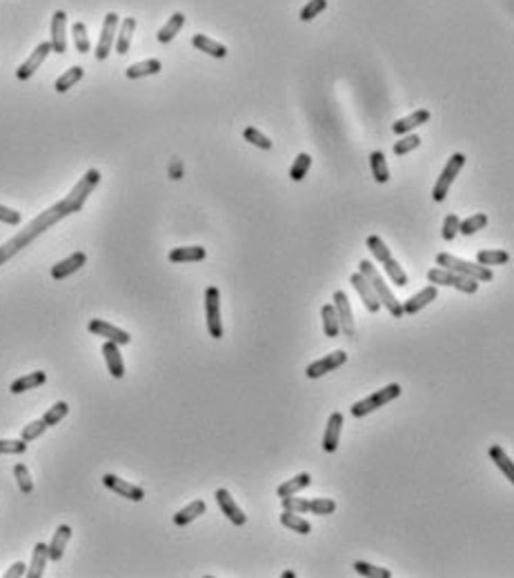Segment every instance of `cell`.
Wrapping results in <instances>:
<instances>
[{"instance_id": "9f6ffc18", "label": "cell", "mask_w": 514, "mask_h": 578, "mask_svg": "<svg viewBox=\"0 0 514 578\" xmlns=\"http://www.w3.org/2000/svg\"><path fill=\"white\" fill-rule=\"evenodd\" d=\"M181 176H183V163H181L179 158H174L172 165H170V178H174V181H181Z\"/></svg>"}, {"instance_id": "277c9868", "label": "cell", "mask_w": 514, "mask_h": 578, "mask_svg": "<svg viewBox=\"0 0 514 578\" xmlns=\"http://www.w3.org/2000/svg\"><path fill=\"white\" fill-rule=\"evenodd\" d=\"M368 249L383 263V269H386V274L390 276V280L394 282L396 287H405V285H407L410 278H407L405 269L401 267V265H399L394 258H392L388 245L383 243L381 236H370V238H368Z\"/></svg>"}, {"instance_id": "7bdbcfd3", "label": "cell", "mask_w": 514, "mask_h": 578, "mask_svg": "<svg viewBox=\"0 0 514 578\" xmlns=\"http://www.w3.org/2000/svg\"><path fill=\"white\" fill-rule=\"evenodd\" d=\"M354 572L361 574V576H368V578H390L392 576V572L386 570V567L372 565V563H366V561L354 563Z\"/></svg>"}, {"instance_id": "f35d334b", "label": "cell", "mask_w": 514, "mask_h": 578, "mask_svg": "<svg viewBox=\"0 0 514 578\" xmlns=\"http://www.w3.org/2000/svg\"><path fill=\"white\" fill-rule=\"evenodd\" d=\"M310 167H312V156L303 151V154H298L294 158L292 167H289V178H292L294 183H301L303 178L307 176V172H310Z\"/></svg>"}, {"instance_id": "ba28073f", "label": "cell", "mask_w": 514, "mask_h": 578, "mask_svg": "<svg viewBox=\"0 0 514 578\" xmlns=\"http://www.w3.org/2000/svg\"><path fill=\"white\" fill-rule=\"evenodd\" d=\"M205 320L212 338H223V320H221V291L219 287L205 289Z\"/></svg>"}, {"instance_id": "1f68e13d", "label": "cell", "mask_w": 514, "mask_h": 578, "mask_svg": "<svg viewBox=\"0 0 514 578\" xmlns=\"http://www.w3.org/2000/svg\"><path fill=\"white\" fill-rule=\"evenodd\" d=\"M488 454H490V458L497 463V467L508 476V482H514V463H512V458L508 456V454L503 452L501 445H490Z\"/></svg>"}, {"instance_id": "8992f818", "label": "cell", "mask_w": 514, "mask_h": 578, "mask_svg": "<svg viewBox=\"0 0 514 578\" xmlns=\"http://www.w3.org/2000/svg\"><path fill=\"white\" fill-rule=\"evenodd\" d=\"M427 280H429V285L454 287V289H459L463 293H476V291H479V282H476L474 278L461 276V274L443 269V267H432V269H429L427 271Z\"/></svg>"}, {"instance_id": "f6af8a7d", "label": "cell", "mask_w": 514, "mask_h": 578, "mask_svg": "<svg viewBox=\"0 0 514 578\" xmlns=\"http://www.w3.org/2000/svg\"><path fill=\"white\" fill-rule=\"evenodd\" d=\"M243 138H245L249 145H254V147H258V149H265V151H269V149L274 147L272 140H269V138L263 134V131H258L256 127H247L245 131H243Z\"/></svg>"}, {"instance_id": "8fae6325", "label": "cell", "mask_w": 514, "mask_h": 578, "mask_svg": "<svg viewBox=\"0 0 514 578\" xmlns=\"http://www.w3.org/2000/svg\"><path fill=\"white\" fill-rule=\"evenodd\" d=\"M102 485H105L107 489H111L118 496H123L127 500H134V503H140V500L145 498V489L143 487H138V485H134V482H127L123 478H118V476H114V474H105V476H102Z\"/></svg>"}, {"instance_id": "836d02e7", "label": "cell", "mask_w": 514, "mask_h": 578, "mask_svg": "<svg viewBox=\"0 0 514 578\" xmlns=\"http://www.w3.org/2000/svg\"><path fill=\"white\" fill-rule=\"evenodd\" d=\"M47 381V374L45 372H32L27 376H21L18 381L12 383V394H23V392H30L34 387H41Z\"/></svg>"}, {"instance_id": "7dc6e473", "label": "cell", "mask_w": 514, "mask_h": 578, "mask_svg": "<svg viewBox=\"0 0 514 578\" xmlns=\"http://www.w3.org/2000/svg\"><path fill=\"white\" fill-rule=\"evenodd\" d=\"M327 9V0H310L303 9H301V21L310 23L312 18H316L319 14H323Z\"/></svg>"}, {"instance_id": "681fc988", "label": "cell", "mask_w": 514, "mask_h": 578, "mask_svg": "<svg viewBox=\"0 0 514 578\" xmlns=\"http://www.w3.org/2000/svg\"><path fill=\"white\" fill-rule=\"evenodd\" d=\"M336 509V503L332 498H314L310 500V511L316 516H327V514H332V511Z\"/></svg>"}, {"instance_id": "ac0fdd59", "label": "cell", "mask_w": 514, "mask_h": 578, "mask_svg": "<svg viewBox=\"0 0 514 578\" xmlns=\"http://www.w3.org/2000/svg\"><path fill=\"white\" fill-rule=\"evenodd\" d=\"M85 263H87V254L85 252H74L65 260L54 265V267H52V278H56V280L67 278V276H71V274H76Z\"/></svg>"}, {"instance_id": "4fadbf2b", "label": "cell", "mask_w": 514, "mask_h": 578, "mask_svg": "<svg viewBox=\"0 0 514 578\" xmlns=\"http://www.w3.org/2000/svg\"><path fill=\"white\" fill-rule=\"evenodd\" d=\"M348 363V354L343 352V349H336V352L323 356L321 361H314L310 367L305 369V376L307 378H321L325 374L334 372V369H339L341 365Z\"/></svg>"}, {"instance_id": "f546056e", "label": "cell", "mask_w": 514, "mask_h": 578, "mask_svg": "<svg viewBox=\"0 0 514 578\" xmlns=\"http://www.w3.org/2000/svg\"><path fill=\"white\" fill-rule=\"evenodd\" d=\"M208 252L201 245H192V247H176L170 252V260L172 263H199L203 260Z\"/></svg>"}, {"instance_id": "6da1fadb", "label": "cell", "mask_w": 514, "mask_h": 578, "mask_svg": "<svg viewBox=\"0 0 514 578\" xmlns=\"http://www.w3.org/2000/svg\"><path fill=\"white\" fill-rule=\"evenodd\" d=\"M98 183H100L98 169H87L85 176L74 185V189L63 198V201H58L52 207H47V210L36 216L30 225H25L23 230L14 236V238H9L7 243L0 245V267H3L7 260H12L21 249H25L27 245H32L38 236H43L49 227H54L56 223H60L63 218H67L71 214H78Z\"/></svg>"}, {"instance_id": "52a82bcc", "label": "cell", "mask_w": 514, "mask_h": 578, "mask_svg": "<svg viewBox=\"0 0 514 578\" xmlns=\"http://www.w3.org/2000/svg\"><path fill=\"white\" fill-rule=\"evenodd\" d=\"M463 165H465V156H463V154H452V156H450V160H447V165L443 167L441 176H438L436 183H434V189H432V201H434V203H443V201H445V196H447V192H450L454 178L459 176V172L463 169Z\"/></svg>"}, {"instance_id": "f5cc1de1", "label": "cell", "mask_w": 514, "mask_h": 578, "mask_svg": "<svg viewBox=\"0 0 514 578\" xmlns=\"http://www.w3.org/2000/svg\"><path fill=\"white\" fill-rule=\"evenodd\" d=\"M27 443L23 438H0V454H25Z\"/></svg>"}, {"instance_id": "f1b7e54d", "label": "cell", "mask_w": 514, "mask_h": 578, "mask_svg": "<svg viewBox=\"0 0 514 578\" xmlns=\"http://www.w3.org/2000/svg\"><path fill=\"white\" fill-rule=\"evenodd\" d=\"M183 25H185V16L181 12H176L170 16V21H167L161 30H158L156 38H158V43H172L176 34H179L183 30Z\"/></svg>"}, {"instance_id": "8d00e7d4", "label": "cell", "mask_w": 514, "mask_h": 578, "mask_svg": "<svg viewBox=\"0 0 514 578\" xmlns=\"http://www.w3.org/2000/svg\"><path fill=\"white\" fill-rule=\"evenodd\" d=\"M476 263L483 265V267L506 265V263H510V254L503 249H481V252H476Z\"/></svg>"}, {"instance_id": "6f0895ef", "label": "cell", "mask_w": 514, "mask_h": 578, "mask_svg": "<svg viewBox=\"0 0 514 578\" xmlns=\"http://www.w3.org/2000/svg\"><path fill=\"white\" fill-rule=\"evenodd\" d=\"M296 574L294 572H283V578H294Z\"/></svg>"}, {"instance_id": "e575fe53", "label": "cell", "mask_w": 514, "mask_h": 578, "mask_svg": "<svg viewBox=\"0 0 514 578\" xmlns=\"http://www.w3.org/2000/svg\"><path fill=\"white\" fill-rule=\"evenodd\" d=\"M280 525L292 529V532H296V534H310L312 532V525L307 523L303 516H298L296 511H287V509H283V514H280Z\"/></svg>"}, {"instance_id": "30bf717a", "label": "cell", "mask_w": 514, "mask_h": 578, "mask_svg": "<svg viewBox=\"0 0 514 578\" xmlns=\"http://www.w3.org/2000/svg\"><path fill=\"white\" fill-rule=\"evenodd\" d=\"M332 305H334V309H336V316H339L341 331H343V334L348 336V338H354V334H357V327H354V316H352V307H350L348 293H345L343 289L334 291Z\"/></svg>"}, {"instance_id": "816d5d0a", "label": "cell", "mask_w": 514, "mask_h": 578, "mask_svg": "<svg viewBox=\"0 0 514 578\" xmlns=\"http://www.w3.org/2000/svg\"><path fill=\"white\" fill-rule=\"evenodd\" d=\"M45 430H47V425H45V421H43V419H41V421H32L30 425H27V427H23L21 438H23L25 443H32V441L38 438V436H41Z\"/></svg>"}, {"instance_id": "ab89813d", "label": "cell", "mask_w": 514, "mask_h": 578, "mask_svg": "<svg viewBox=\"0 0 514 578\" xmlns=\"http://www.w3.org/2000/svg\"><path fill=\"white\" fill-rule=\"evenodd\" d=\"M485 225H488V216H485V214H472L470 218H465V221L459 223V234L472 236L476 232H481Z\"/></svg>"}, {"instance_id": "74e56055", "label": "cell", "mask_w": 514, "mask_h": 578, "mask_svg": "<svg viewBox=\"0 0 514 578\" xmlns=\"http://www.w3.org/2000/svg\"><path fill=\"white\" fill-rule=\"evenodd\" d=\"M82 74H85V69H82V67H78V65H76V67H69L67 71H65V74L60 76L58 80H56L54 89L58 91V93H65V91H69V89L74 87V85H76V82H78V80L82 78Z\"/></svg>"}, {"instance_id": "d6986e66", "label": "cell", "mask_w": 514, "mask_h": 578, "mask_svg": "<svg viewBox=\"0 0 514 578\" xmlns=\"http://www.w3.org/2000/svg\"><path fill=\"white\" fill-rule=\"evenodd\" d=\"M436 296H438L436 285H427L425 289H421L418 293H414L412 298H407L403 305H401V307H403V314H410V316L418 314V311L423 309V307H427L429 302H434Z\"/></svg>"}, {"instance_id": "ffe728a7", "label": "cell", "mask_w": 514, "mask_h": 578, "mask_svg": "<svg viewBox=\"0 0 514 578\" xmlns=\"http://www.w3.org/2000/svg\"><path fill=\"white\" fill-rule=\"evenodd\" d=\"M341 430H343V414L334 412L327 421V427L323 434V449L327 454H334L336 447H339V438H341Z\"/></svg>"}, {"instance_id": "d6a6232c", "label": "cell", "mask_w": 514, "mask_h": 578, "mask_svg": "<svg viewBox=\"0 0 514 578\" xmlns=\"http://www.w3.org/2000/svg\"><path fill=\"white\" fill-rule=\"evenodd\" d=\"M321 316H323V331L327 338H336L341 334V325H339V316H336V309L332 302H325L323 309H321Z\"/></svg>"}, {"instance_id": "4dcf8cb0", "label": "cell", "mask_w": 514, "mask_h": 578, "mask_svg": "<svg viewBox=\"0 0 514 578\" xmlns=\"http://www.w3.org/2000/svg\"><path fill=\"white\" fill-rule=\"evenodd\" d=\"M312 482V476L307 471H303V474H296L294 478H289V480H285L283 485H278V489H276V494H278V498H283V496H292V494H298V491L301 489H305L307 485H310Z\"/></svg>"}, {"instance_id": "bcb514c9", "label": "cell", "mask_w": 514, "mask_h": 578, "mask_svg": "<svg viewBox=\"0 0 514 578\" xmlns=\"http://www.w3.org/2000/svg\"><path fill=\"white\" fill-rule=\"evenodd\" d=\"M421 145V138L416 134H403L399 143H394V154L396 156H405L410 151H414Z\"/></svg>"}, {"instance_id": "f907efd6", "label": "cell", "mask_w": 514, "mask_h": 578, "mask_svg": "<svg viewBox=\"0 0 514 578\" xmlns=\"http://www.w3.org/2000/svg\"><path fill=\"white\" fill-rule=\"evenodd\" d=\"M459 223H461V218L456 216V214H447L445 216V221H443V241H454V236L459 234Z\"/></svg>"}, {"instance_id": "484cf974", "label": "cell", "mask_w": 514, "mask_h": 578, "mask_svg": "<svg viewBox=\"0 0 514 578\" xmlns=\"http://www.w3.org/2000/svg\"><path fill=\"white\" fill-rule=\"evenodd\" d=\"M163 69V63L158 58H149V60H140L136 65H129L125 69V76L129 80H138V78H145V76H154Z\"/></svg>"}, {"instance_id": "4316f807", "label": "cell", "mask_w": 514, "mask_h": 578, "mask_svg": "<svg viewBox=\"0 0 514 578\" xmlns=\"http://www.w3.org/2000/svg\"><path fill=\"white\" fill-rule=\"evenodd\" d=\"M205 511H208V505H205V500H192V503L187 505V507H183L181 511H176L172 520H174V525L183 527V525H187V523H192V520H196L199 516H203Z\"/></svg>"}, {"instance_id": "60d3db41", "label": "cell", "mask_w": 514, "mask_h": 578, "mask_svg": "<svg viewBox=\"0 0 514 578\" xmlns=\"http://www.w3.org/2000/svg\"><path fill=\"white\" fill-rule=\"evenodd\" d=\"M71 34H74V45H76L78 54H89L91 45H89V36H87V25L80 21L74 23Z\"/></svg>"}, {"instance_id": "7c38bea8", "label": "cell", "mask_w": 514, "mask_h": 578, "mask_svg": "<svg viewBox=\"0 0 514 578\" xmlns=\"http://www.w3.org/2000/svg\"><path fill=\"white\" fill-rule=\"evenodd\" d=\"M87 329L91 331V334H96V336H100V338H107V340H111V343H116L118 347L132 343V336H129L125 329L111 325V323H107V320L93 318V320H89Z\"/></svg>"}, {"instance_id": "b9f144b4", "label": "cell", "mask_w": 514, "mask_h": 578, "mask_svg": "<svg viewBox=\"0 0 514 578\" xmlns=\"http://www.w3.org/2000/svg\"><path fill=\"white\" fill-rule=\"evenodd\" d=\"M69 414V405L65 403V401H60V403H56V405H52L49 410L45 412V416H43V421H45V425L47 427H54V425H58L65 416Z\"/></svg>"}, {"instance_id": "d4e9b609", "label": "cell", "mask_w": 514, "mask_h": 578, "mask_svg": "<svg viewBox=\"0 0 514 578\" xmlns=\"http://www.w3.org/2000/svg\"><path fill=\"white\" fill-rule=\"evenodd\" d=\"M134 30H136V18H125L123 23H120V30H118V34H116V41H114V45H116V54H120V56H125L127 52H129V47H132V36H134Z\"/></svg>"}, {"instance_id": "7402d4cb", "label": "cell", "mask_w": 514, "mask_h": 578, "mask_svg": "<svg viewBox=\"0 0 514 578\" xmlns=\"http://www.w3.org/2000/svg\"><path fill=\"white\" fill-rule=\"evenodd\" d=\"M71 538V527L69 525H58L56 527V534L52 538V543L47 545V554H49V561H60L65 554V547H67Z\"/></svg>"}, {"instance_id": "9a60e30c", "label": "cell", "mask_w": 514, "mask_h": 578, "mask_svg": "<svg viewBox=\"0 0 514 578\" xmlns=\"http://www.w3.org/2000/svg\"><path fill=\"white\" fill-rule=\"evenodd\" d=\"M52 52L56 54H65L67 52V14L65 12H56L52 16Z\"/></svg>"}, {"instance_id": "d590c367", "label": "cell", "mask_w": 514, "mask_h": 578, "mask_svg": "<svg viewBox=\"0 0 514 578\" xmlns=\"http://www.w3.org/2000/svg\"><path fill=\"white\" fill-rule=\"evenodd\" d=\"M370 169H372L374 181H377V183L383 185V183L390 181V169H388L386 154H383V151H372V154H370Z\"/></svg>"}, {"instance_id": "e0dca14e", "label": "cell", "mask_w": 514, "mask_h": 578, "mask_svg": "<svg viewBox=\"0 0 514 578\" xmlns=\"http://www.w3.org/2000/svg\"><path fill=\"white\" fill-rule=\"evenodd\" d=\"M216 503H219V507L223 511V516H227L234 525H245L247 523L245 511L238 507V503L232 498V494H230L227 489H223V487L216 489Z\"/></svg>"}, {"instance_id": "9c48e42d", "label": "cell", "mask_w": 514, "mask_h": 578, "mask_svg": "<svg viewBox=\"0 0 514 578\" xmlns=\"http://www.w3.org/2000/svg\"><path fill=\"white\" fill-rule=\"evenodd\" d=\"M116 30H118V14L109 12L105 16V23H102V32H100V38H98L96 52H93L96 60H105L111 54V47H114V41H116Z\"/></svg>"}, {"instance_id": "5bb4252c", "label": "cell", "mask_w": 514, "mask_h": 578, "mask_svg": "<svg viewBox=\"0 0 514 578\" xmlns=\"http://www.w3.org/2000/svg\"><path fill=\"white\" fill-rule=\"evenodd\" d=\"M52 54V45L49 43H41L38 47H36V49L32 52V56L30 58H27L21 67H18V71H16V78L18 80H27V78H32V76L38 71V67L41 65L45 63V58L47 56Z\"/></svg>"}, {"instance_id": "5b68a950", "label": "cell", "mask_w": 514, "mask_h": 578, "mask_svg": "<svg viewBox=\"0 0 514 578\" xmlns=\"http://www.w3.org/2000/svg\"><path fill=\"white\" fill-rule=\"evenodd\" d=\"M401 392H403V390H401V385H396V383L386 385L383 390L370 394L368 398H363V401H359V403H354V405L350 407V414L354 416V419H363V416H368V414H372V412L381 410L383 405L396 401V398L401 396Z\"/></svg>"}, {"instance_id": "11a10c76", "label": "cell", "mask_w": 514, "mask_h": 578, "mask_svg": "<svg viewBox=\"0 0 514 578\" xmlns=\"http://www.w3.org/2000/svg\"><path fill=\"white\" fill-rule=\"evenodd\" d=\"M25 572H27V565L25 563H14L12 567H9V570L5 572V578H18V576H25Z\"/></svg>"}, {"instance_id": "ee69618b", "label": "cell", "mask_w": 514, "mask_h": 578, "mask_svg": "<svg viewBox=\"0 0 514 578\" xmlns=\"http://www.w3.org/2000/svg\"><path fill=\"white\" fill-rule=\"evenodd\" d=\"M14 476H16V482H18V489H21L23 494H32V491H34V480H32L30 469H27L23 463H16V465H14Z\"/></svg>"}, {"instance_id": "83f0119b", "label": "cell", "mask_w": 514, "mask_h": 578, "mask_svg": "<svg viewBox=\"0 0 514 578\" xmlns=\"http://www.w3.org/2000/svg\"><path fill=\"white\" fill-rule=\"evenodd\" d=\"M49 561V554H47V545L45 543H36L34 554H32V563L27 567V576L30 578H41L45 574V565Z\"/></svg>"}, {"instance_id": "44dd1931", "label": "cell", "mask_w": 514, "mask_h": 578, "mask_svg": "<svg viewBox=\"0 0 514 578\" xmlns=\"http://www.w3.org/2000/svg\"><path fill=\"white\" fill-rule=\"evenodd\" d=\"M102 356H105V363H107V369H109V374L116 378H123L125 376V363H123V356H120V349L116 343H111V340H107L105 345H102Z\"/></svg>"}, {"instance_id": "db71d44e", "label": "cell", "mask_w": 514, "mask_h": 578, "mask_svg": "<svg viewBox=\"0 0 514 578\" xmlns=\"http://www.w3.org/2000/svg\"><path fill=\"white\" fill-rule=\"evenodd\" d=\"M0 221L7 223V225H21L23 214L16 212V210H9V207H5V205H0Z\"/></svg>"}, {"instance_id": "2e32d148", "label": "cell", "mask_w": 514, "mask_h": 578, "mask_svg": "<svg viewBox=\"0 0 514 578\" xmlns=\"http://www.w3.org/2000/svg\"><path fill=\"white\" fill-rule=\"evenodd\" d=\"M350 285H352L354 289H357V293L361 296L363 305L368 307V311H372V314H377V311L381 309V302H379V298H377V293H374L372 285L368 282V278L363 276L361 271H357V274H352V276H350Z\"/></svg>"}, {"instance_id": "603a6c76", "label": "cell", "mask_w": 514, "mask_h": 578, "mask_svg": "<svg viewBox=\"0 0 514 578\" xmlns=\"http://www.w3.org/2000/svg\"><path fill=\"white\" fill-rule=\"evenodd\" d=\"M192 45H194L199 52L212 56V58H225V56H227V47H225V45L219 43V41H214V38L205 36V34L192 36Z\"/></svg>"}, {"instance_id": "c3c4849f", "label": "cell", "mask_w": 514, "mask_h": 578, "mask_svg": "<svg viewBox=\"0 0 514 578\" xmlns=\"http://www.w3.org/2000/svg\"><path fill=\"white\" fill-rule=\"evenodd\" d=\"M283 509H287V511H296V514H307V511H310V500H305V498H296V494H292V496H283Z\"/></svg>"}, {"instance_id": "cb8c5ba5", "label": "cell", "mask_w": 514, "mask_h": 578, "mask_svg": "<svg viewBox=\"0 0 514 578\" xmlns=\"http://www.w3.org/2000/svg\"><path fill=\"white\" fill-rule=\"evenodd\" d=\"M429 116H432V113H429L427 109L412 111V113H410V116L394 120V125H392V131H394V134H399V136L410 134V131H412L414 127H418V125H423V122H427V120H429Z\"/></svg>"}, {"instance_id": "7a4b0ae2", "label": "cell", "mask_w": 514, "mask_h": 578, "mask_svg": "<svg viewBox=\"0 0 514 578\" xmlns=\"http://www.w3.org/2000/svg\"><path fill=\"white\" fill-rule=\"evenodd\" d=\"M359 271L368 278V282L372 285L374 293H377L379 302L390 311V316H392V318H401V316H403V307H401V302L396 300V296H394V293H392V289L388 287V282L383 280V276L379 274V269L374 267V265H372L370 260H361V263H359Z\"/></svg>"}, {"instance_id": "3957f363", "label": "cell", "mask_w": 514, "mask_h": 578, "mask_svg": "<svg viewBox=\"0 0 514 578\" xmlns=\"http://www.w3.org/2000/svg\"><path fill=\"white\" fill-rule=\"evenodd\" d=\"M436 265H438V267H443V269L461 274V276L474 278L476 282H490L494 278V274H492L490 267H483V265H479V263H470V260L456 258V256L445 254V252L436 254Z\"/></svg>"}]
</instances>
